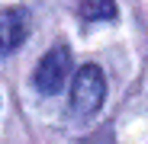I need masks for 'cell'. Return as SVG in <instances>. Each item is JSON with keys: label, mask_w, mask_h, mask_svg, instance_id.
<instances>
[{"label": "cell", "mask_w": 148, "mask_h": 144, "mask_svg": "<svg viewBox=\"0 0 148 144\" xmlns=\"http://www.w3.org/2000/svg\"><path fill=\"white\" fill-rule=\"evenodd\" d=\"M106 99V77L97 64H84L77 74H74V83H71V112L81 115V118H90L93 112H100Z\"/></svg>", "instance_id": "6da1fadb"}, {"label": "cell", "mask_w": 148, "mask_h": 144, "mask_svg": "<svg viewBox=\"0 0 148 144\" xmlns=\"http://www.w3.org/2000/svg\"><path fill=\"white\" fill-rule=\"evenodd\" d=\"M68 70H71V51L64 45H55V48H48V51L42 55L39 67H36V90L45 93V96H55L64 80H68Z\"/></svg>", "instance_id": "7a4b0ae2"}, {"label": "cell", "mask_w": 148, "mask_h": 144, "mask_svg": "<svg viewBox=\"0 0 148 144\" xmlns=\"http://www.w3.org/2000/svg\"><path fill=\"white\" fill-rule=\"evenodd\" d=\"M26 32H29L26 10H19V7L3 10V13H0V55L13 51V48L26 39Z\"/></svg>", "instance_id": "3957f363"}, {"label": "cell", "mask_w": 148, "mask_h": 144, "mask_svg": "<svg viewBox=\"0 0 148 144\" xmlns=\"http://www.w3.org/2000/svg\"><path fill=\"white\" fill-rule=\"evenodd\" d=\"M77 13L87 22H100V19H113L116 16V3L113 0H81Z\"/></svg>", "instance_id": "277c9868"}]
</instances>
